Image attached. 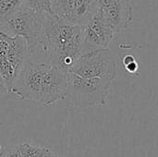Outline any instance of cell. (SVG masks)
Masks as SVG:
<instances>
[{
  "instance_id": "1",
  "label": "cell",
  "mask_w": 158,
  "mask_h": 157,
  "mask_svg": "<svg viewBox=\"0 0 158 157\" xmlns=\"http://www.w3.org/2000/svg\"><path fill=\"white\" fill-rule=\"evenodd\" d=\"M83 27L65 21L54 14H45L43 52L50 64L69 72L81 55Z\"/></svg>"
},
{
  "instance_id": "5",
  "label": "cell",
  "mask_w": 158,
  "mask_h": 157,
  "mask_svg": "<svg viewBox=\"0 0 158 157\" xmlns=\"http://www.w3.org/2000/svg\"><path fill=\"white\" fill-rule=\"evenodd\" d=\"M69 72L83 78H98L113 82L117 75V64L109 48L82 53Z\"/></svg>"
},
{
  "instance_id": "9",
  "label": "cell",
  "mask_w": 158,
  "mask_h": 157,
  "mask_svg": "<svg viewBox=\"0 0 158 157\" xmlns=\"http://www.w3.org/2000/svg\"><path fill=\"white\" fill-rule=\"evenodd\" d=\"M116 34L117 33L95 9L93 17L83 26V43L81 54L95 49L108 48V45L115 39Z\"/></svg>"
},
{
  "instance_id": "11",
  "label": "cell",
  "mask_w": 158,
  "mask_h": 157,
  "mask_svg": "<svg viewBox=\"0 0 158 157\" xmlns=\"http://www.w3.org/2000/svg\"><path fill=\"white\" fill-rule=\"evenodd\" d=\"M21 6L29 7L37 12L52 14L51 0H24Z\"/></svg>"
},
{
  "instance_id": "4",
  "label": "cell",
  "mask_w": 158,
  "mask_h": 157,
  "mask_svg": "<svg viewBox=\"0 0 158 157\" xmlns=\"http://www.w3.org/2000/svg\"><path fill=\"white\" fill-rule=\"evenodd\" d=\"M29 56L23 38L11 36L0 30V76L8 93Z\"/></svg>"
},
{
  "instance_id": "8",
  "label": "cell",
  "mask_w": 158,
  "mask_h": 157,
  "mask_svg": "<svg viewBox=\"0 0 158 157\" xmlns=\"http://www.w3.org/2000/svg\"><path fill=\"white\" fill-rule=\"evenodd\" d=\"M96 10L116 33L125 31L132 21L130 0H94Z\"/></svg>"
},
{
  "instance_id": "2",
  "label": "cell",
  "mask_w": 158,
  "mask_h": 157,
  "mask_svg": "<svg viewBox=\"0 0 158 157\" xmlns=\"http://www.w3.org/2000/svg\"><path fill=\"white\" fill-rule=\"evenodd\" d=\"M45 14L21 6L0 20V30L11 36L23 38L30 56H34L44 47Z\"/></svg>"
},
{
  "instance_id": "12",
  "label": "cell",
  "mask_w": 158,
  "mask_h": 157,
  "mask_svg": "<svg viewBox=\"0 0 158 157\" xmlns=\"http://www.w3.org/2000/svg\"><path fill=\"white\" fill-rule=\"evenodd\" d=\"M138 67H139V66H138V63H137L136 59L133 60V61H131V62H130L129 64H127V65L124 66L125 69H126L129 73H135V72L138 70Z\"/></svg>"
},
{
  "instance_id": "10",
  "label": "cell",
  "mask_w": 158,
  "mask_h": 157,
  "mask_svg": "<svg viewBox=\"0 0 158 157\" xmlns=\"http://www.w3.org/2000/svg\"><path fill=\"white\" fill-rule=\"evenodd\" d=\"M76 0H51L52 14L74 24V7Z\"/></svg>"
},
{
  "instance_id": "7",
  "label": "cell",
  "mask_w": 158,
  "mask_h": 157,
  "mask_svg": "<svg viewBox=\"0 0 158 157\" xmlns=\"http://www.w3.org/2000/svg\"><path fill=\"white\" fill-rule=\"evenodd\" d=\"M68 73V71L47 63L43 75L38 103L48 107L66 99Z\"/></svg>"
},
{
  "instance_id": "6",
  "label": "cell",
  "mask_w": 158,
  "mask_h": 157,
  "mask_svg": "<svg viewBox=\"0 0 158 157\" xmlns=\"http://www.w3.org/2000/svg\"><path fill=\"white\" fill-rule=\"evenodd\" d=\"M46 65L47 63H37L28 59L23 64L9 93L21 100L38 102Z\"/></svg>"
},
{
  "instance_id": "3",
  "label": "cell",
  "mask_w": 158,
  "mask_h": 157,
  "mask_svg": "<svg viewBox=\"0 0 158 157\" xmlns=\"http://www.w3.org/2000/svg\"><path fill=\"white\" fill-rule=\"evenodd\" d=\"M112 82L98 78H83L68 73V101L78 107L104 106L107 104Z\"/></svg>"
},
{
  "instance_id": "13",
  "label": "cell",
  "mask_w": 158,
  "mask_h": 157,
  "mask_svg": "<svg viewBox=\"0 0 158 157\" xmlns=\"http://www.w3.org/2000/svg\"><path fill=\"white\" fill-rule=\"evenodd\" d=\"M133 60H135V58H134L131 55H127V56H125L123 57L122 62H123V65L125 66V65L129 64L130 62H131V61H133Z\"/></svg>"
}]
</instances>
